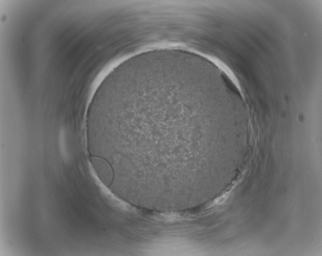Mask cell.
Wrapping results in <instances>:
<instances>
[{
  "mask_svg": "<svg viewBox=\"0 0 322 256\" xmlns=\"http://www.w3.org/2000/svg\"><path fill=\"white\" fill-rule=\"evenodd\" d=\"M197 104L180 91L150 92L113 104L108 128L121 149L149 172L179 173Z\"/></svg>",
  "mask_w": 322,
  "mask_h": 256,
  "instance_id": "obj_1",
  "label": "cell"
}]
</instances>
